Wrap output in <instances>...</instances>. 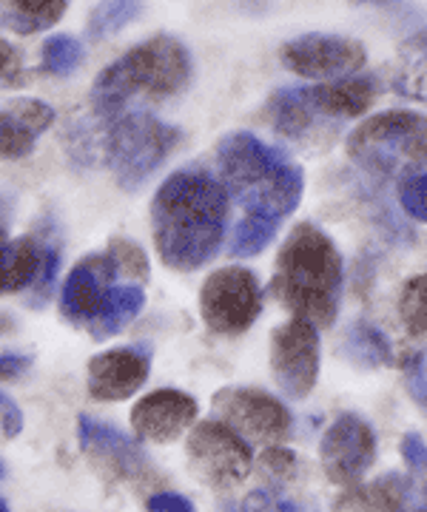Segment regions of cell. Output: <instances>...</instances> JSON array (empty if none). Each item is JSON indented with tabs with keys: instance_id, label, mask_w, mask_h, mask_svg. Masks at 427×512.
Returning a JSON list of instances; mask_svg holds the SVG:
<instances>
[{
	"instance_id": "obj_1",
	"label": "cell",
	"mask_w": 427,
	"mask_h": 512,
	"mask_svg": "<svg viewBox=\"0 0 427 512\" xmlns=\"http://www.w3.org/2000/svg\"><path fill=\"white\" fill-rule=\"evenodd\" d=\"M228 220V188L205 171L171 174L151 202L154 248L166 268L197 271L217 254Z\"/></svg>"
},
{
	"instance_id": "obj_2",
	"label": "cell",
	"mask_w": 427,
	"mask_h": 512,
	"mask_svg": "<svg viewBox=\"0 0 427 512\" xmlns=\"http://www.w3.org/2000/svg\"><path fill=\"white\" fill-rule=\"evenodd\" d=\"M271 293L294 316L331 328L342 293V256L334 239L311 222L297 225L279 248Z\"/></svg>"
},
{
	"instance_id": "obj_3",
	"label": "cell",
	"mask_w": 427,
	"mask_h": 512,
	"mask_svg": "<svg viewBox=\"0 0 427 512\" xmlns=\"http://www.w3.org/2000/svg\"><path fill=\"white\" fill-rule=\"evenodd\" d=\"M217 165L228 194L248 214L282 220L302 200V168L254 134H228L217 146Z\"/></svg>"
},
{
	"instance_id": "obj_4",
	"label": "cell",
	"mask_w": 427,
	"mask_h": 512,
	"mask_svg": "<svg viewBox=\"0 0 427 512\" xmlns=\"http://www.w3.org/2000/svg\"><path fill=\"white\" fill-rule=\"evenodd\" d=\"M188 74L191 60L186 46L177 37H151L94 77L92 109L100 117H109L123 109L134 94H177L188 83Z\"/></svg>"
},
{
	"instance_id": "obj_5",
	"label": "cell",
	"mask_w": 427,
	"mask_h": 512,
	"mask_svg": "<svg viewBox=\"0 0 427 512\" xmlns=\"http://www.w3.org/2000/svg\"><path fill=\"white\" fill-rule=\"evenodd\" d=\"M348 157L376 177H413L427 165V117L416 111L373 114L348 137Z\"/></svg>"
},
{
	"instance_id": "obj_6",
	"label": "cell",
	"mask_w": 427,
	"mask_h": 512,
	"mask_svg": "<svg viewBox=\"0 0 427 512\" xmlns=\"http://www.w3.org/2000/svg\"><path fill=\"white\" fill-rule=\"evenodd\" d=\"M180 143V131L163 120L134 111L120 117L106 137V160L123 188H137L151 177Z\"/></svg>"
},
{
	"instance_id": "obj_7",
	"label": "cell",
	"mask_w": 427,
	"mask_h": 512,
	"mask_svg": "<svg viewBox=\"0 0 427 512\" xmlns=\"http://www.w3.org/2000/svg\"><path fill=\"white\" fill-rule=\"evenodd\" d=\"M186 453L191 470L214 490H228L245 481L254 464L248 441L220 419L200 421L188 436Z\"/></svg>"
},
{
	"instance_id": "obj_8",
	"label": "cell",
	"mask_w": 427,
	"mask_h": 512,
	"mask_svg": "<svg viewBox=\"0 0 427 512\" xmlns=\"http://www.w3.org/2000/svg\"><path fill=\"white\" fill-rule=\"evenodd\" d=\"M260 311V282L248 268H220L203 282L200 316L211 333L237 336L254 325Z\"/></svg>"
},
{
	"instance_id": "obj_9",
	"label": "cell",
	"mask_w": 427,
	"mask_h": 512,
	"mask_svg": "<svg viewBox=\"0 0 427 512\" xmlns=\"http://www.w3.org/2000/svg\"><path fill=\"white\" fill-rule=\"evenodd\" d=\"M214 416L234 427L248 444H279L291 433V413L271 393L257 387H223L211 399Z\"/></svg>"
},
{
	"instance_id": "obj_10",
	"label": "cell",
	"mask_w": 427,
	"mask_h": 512,
	"mask_svg": "<svg viewBox=\"0 0 427 512\" xmlns=\"http://www.w3.org/2000/svg\"><path fill=\"white\" fill-rule=\"evenodd\" d=\"M271 373L288 399H305L319 376V336L311 319L294 316L271 333Z\"/></svg>"
},
{
	"instance_id": "obj_11",
	"label": "cell",
	"mask_w": 427,
	"mask_h": 512,
	"mask_svg": "<svg viewBox=\"0 0 427 512\" xmlns=\"http://www.w3.org/2000/svg\"><path fill=\"white\" fill-rule=\"evenodd\" d=\"M319 461L331 484L353 487L376 461V433L356 413H345L325 430L319 441Z\"/></svg>"
},
{
	"instance_id": "obj_12",
	"label": "cell",
	"mask_w": 427,
	"mask_h": 512,
	"mask_svg": "<svg viewBox=\"0 0 427 512\" xmlns=\"http://www.w3.org/2000/svg\"><path fill=\"white\" fill-rule=\"evenodd\" d=\"M285 69L311 80H339L365 66V46L339 35H302L279 49Z\"/></svg>"
},
{
	"instance_id": "obj_13",
	"label": "cell",
	"mask_w": 427,
	"mask_h": 512,
	"mask_svg": "<svg viewBox=\"0 0 427 512\" xmlns=\"http://www.w3.org/2000/svg\"><path fill=\"white\" fill-rule=\"evenodd\" d=\"M77 439H80V450L89 456V461L103 476L114 481H129V484L151 481V464L143 447L112 424L94 421L92 416H80Z\"/></svg>"
},
{
	"instance_id": "obj_14",
	"label": "cell",
	"mask_w": 427,
	"mask_h": 512,
	"mask_svg": "<svg viewBox=\"0 0 427 512\" xmlns=\"http://www.w3.org/2000/svg\"><path fill=\"white\" fill-rule=\"evenodd\" d=\"M151 373V353L146 345H129L97 353L89 362L86 387L94 402H123L134 396Z\"/></svg>"
},
{
	"instance_id": "obj_15",
	"label": "cell",
	"mask_w": 427,
	"mask_h": 512,
	"mask_svg": "<svg viewBox=\"0 0 427 512\" xmlns=\"http://www.w3.org/2000/svg\"><path fill=\"white\" fill-rule=\"evenodd\" d=\"M197 413H200V407H197L194 396L168 387V390H154L146 399L134 404L131 427L143 441L171 444L191 430Z\"/></svg>"
},
{
	"instance_id": "obj_16",
	"label": "cell",
	"mask_w": 427,
	"mask_h": 512,
	"mask_svg": "<svg viewBox=\"0 0 427 512\" xmlns=\"http://www.w3.org/2000/svg\"><path fill=\"white\" fill-rule=\"evenodd\" d=\"M114 276H117V265L109 251L86 256L83 262H77L75 271L69 274L63 291H60V313L72 325H89L103 308L106 296L112 293Z\"/></svg>"
},
{
	"instance_id": "obj_17",
	"label": "cell",
	"mask_w": 427,
	"mask_h": 512,
	"mask_svg": "<svg viewBox=\"0 0 427 512\" xmlns=\"http://www.w3.org/2000/svg\"><path fill=\"white\" fill-rule=\"evenodd\" d=\"M265 111L271 128L294 146H311L314 140H328V131L336 128V123L325 120L314 109L305 89H282L268 100Z\"/></svg>"
},
{
	"instance_id": "obj_18",
	"label": "cell",
	"mask_w": 427,
	"mask_h": 512,
	"mask_svg": "<svg viewBox=\"0 0 427 512\" xmlns=\"http://www.w3.org/2000/svg\"><path fill=\"white\" fill-rule=\"evenodd\" d=\"M0 148H3V157L6 160H20L26 157L35 140L46 128L55 123V109L32 100V97H23V100H12L6 109H3V120H0Z\"/></svg>"
},
{
	"instance_id": "obj_19",
	"label": "cell",
	"mask_w": 427,
	"mask_h": 512,
	"mask_svg": "<svg viewBox=\"0 0 427 512\" xmlns=\"http://www.w3.org/2000/svg\"><path fill=\"white\" fill-rule=\"evenodd\" d=\"M305 92H308V100L314 103V109L336 126L365 114L379 94L371 77H345V80H334L325 86H311Z\"/></svg>"
},
{
	"instance_id": "obj_20",
	"label": "cell",
	"mask_w": 427,
	"mask_h": 512,
	"mask_svg": "<svg viewBox=\"0 0 427 512\" xmlns=\"http://www.w3.org/2000/svg\"><path fill=\"white\" fill-rule=\"evenodd\" d=\"M413 498V478L388 473L373 484H353L336 498L334 512H405Z\"/></svg>"
},
{
	"instance_id": "obj_21",
	"label": "cell",
	"mask_w": 427,
	"mask_h": 512,
	"mask_svg": "<svg viewBox=\"0 0 427 512\" xmlns=\"http://www.w3.org/2000/svg\"><path fill=\"white\" fill-rule=\"evenodd\" d=\"M46 259V242L40 237H20L3 245V293H18L32 288Z\"/></svg>"
},
{
	"instance_id": "obj_22",
	"label": "cell",
	"mask_w": 427,
	"mask_h": 512,
	"mask_svg": "<svg viewBox=\"0 0 427 512\" xmlns=\"http://www.w3.org/2000/svg\"><path fill=\"white\" fill-rule=\"evenodd\" d=\"M393 89L396 94L427 106V26L402 43L393 72Z\"/></svg>"
},
{
	"instance_id": "obj_23",
	"label": "cell",
	"mask_w": 427,
	"mask_h": 512,
	"mask_svg": "<svg viewBox=\"0 0 427 512\" xmlns=\"http://www.w3.org/2000/svg\"><path fill=\"white\" fill-rule=\"evenodd\" d=\"M143 299H146V296H143V285H134V282H131V285H123V288H112V293L106 296L100 313L86 325L89 333H92V339L103 342V339L117 336V333L126 328L131 319L140 313Z\"/></svg>"
},
{
	"instance_id": "obj_24",
	"label": "cell",
	"mask_w": 427,
	"mask_h": 512,
	"mask_svg": "<svg viewBox=\"0 0 427 512\" xmlns=\"http://www.w3.org/2000/svg\"><path fill=\"white\" fill-rule=\"evenodd\" d=\"M345 359H351L353 365L362 367H385L393 365V348H390L388 336L371 322H356L348 330L345 342H342Z\"/></svg>"
},
{
	"instance_id": "obj_25",
	"label": "cell",
	"mask_w": 427,
	"mask_h": 512,
	"mask_svg": "<svg viewBox=\"0 0 427 512\" xmlns=\"http://www.w3.org/2000/svg\"><path fill=\"white\" fill-rule=\"evenodd\" d=\"M63 12H66V0H6L3 20L18 35H35L55 26L63 18Z\"/></svg>"
},
{
	"instance_id": "obj_26",
	"label": "cell",
	"mask_w": 427,
	"mask_h": 512,
	"mask_svg": "<svg viewBox=\"0 0 427 512\" xmlns=\"http://www.w3.org/2000/svg\"><path fill=\"white\" fill-rule=\"evenodd\" d=\"M143 0H103L94 6L89 15V37L103 40V37L117 35L123 26H129L131 20L140 15Z\"/></svg>"
},
{
	"instance_id": "obj_27",
	"label": "cell",
	"mask_w": 427,
	"mask_h": 512,
	"mask_svg": "<svg viewBox=\"0 0 427 512\" xmlns=\"http://www.w3.org/2000/svg\"><path fill=\"white\" fill-rule=\"evenodd\" d=\"M279 220L265 217V214H245V220L237 225L234 239H231V256H254L274 239Z\"/></svg>"
},
{
	"instance_id": "obj_28",
	"label": "cell",
	"mask_w": 427,
	"mask_h": 512,
	"mask_svg": "<svg viewBox=\"0 0 427 512\" xmlns=\"http://www.w3.org/2000/svg\"><path fill=\"white\" fill-rule=\"evenodd\" d=\"M38 237H46V259H43L38 279L29 288V296H26L29 308H43L52 299L57 285V271H60V248H57L55 242V228H38Z\"/></svg>"
},
{
	"instance_id": "obj_29",
	"label": "cell",
	"mask_w": 427,
	"mask_h": 512,
	"mask_svg": "<svg viewBox=\"0 0 427 512\" xmlns=\"http://www.w3.org/2000/svg\"><path fill=\"white\" fill-rule=\"evenodd\" d=\"M399 313L410 336L425 339L427 336V274L413 276L402 288L399 296Z\"/></svg>"
},
{
	"instance_id": "obj_30",
	"label": "cell",
	"mask_w": 427,
	"mask_h": 512,
	"mask_svg": "<svg viewBox=\"0 0 427 512\" xmlns=\"http://www.w3.org/2000/svg\"><path fill=\"white\" fill-rule=\"evenodd\" d=\"M83 63V46L77 43L75 37L57 35L49 37L43 43V52H40V69L46 74H57V77H66L72 74Z\"/></svg>"
},
{
	"instance_id": "obj_31",
	"label": "cell",
	"mask_w": 427,
	"mask_h": 512,
	"mask_svg": "<svg viewBox=\"0 0 427 512\" xmlns=\"http://www.w3.org/2000/svg\"><path fill=\"white\" fill-rule=\"evenodd\" d=\"M109 256L117 265V274H123L134 285H146L149 282V256L146 251L129 237L109 239Z\"/></svg>"
},
{
	"instance_id": "obj_32",
	"label": "cell",
	"mask_w": 427,
	"mask_h": 512,
	"mask_svg": "<svg viewBox=\"0 0 427 512\" xmlns=\"http://www.w3.org/2000/svg\"><path fill=\"white\" fill-rule=\"evenodd\" d=\"M297 467V456L291 450H279V447H268L260 458V473L271 481L268 487H277V490L288 478H294Z\"/></svg>"
},
{
	"instance_id": "obj_33",
	"label": "cell",
	"mask_w": 427,
	"mask_h": 512,
	"mask_svg": "<svg viewBox=\"0 0 427 512\" xmlns=\"http://www.w3.org/2000/svg\"><path fill=\"white\" fill-rule=\"evenodd\" d=\"M402 456H405V464L413 473V481L419 484V493H422V498H427V444L422 441V436L408 433L402 439Z\"/></svg>"
},
{
	"instance_id": "obj_34",
	"label": "cell",
	"mask_w": 427,
	"mask_h": 512,
	"mask_svg": "<svg viewBox=\"0 0 427 512\" xmlns=\"http://www.w3.org/2000/svg\"><path fill=\"white\" fill-rule=\"evenodd\" d=\"M405 370V384L413 402L419 404L427 413V359L425 353H410L408 359L402 362Z\"/></svg>"
},
{
	"instance_id": "obj_35",
	"label": "cell",
	"mask_w": 427,
	"mask_h": 512,
	"mask_svg": "<svg viewBox=\"0 0 427 512\" xmlns=\"http://www.w3.org/2000/svg\"><path fill=\"white\" fill-rule=\"evenodd\" d=\"M402 208L408 211L410 217L416 222H425L427 225V174H413L402 183Z\"/></svg>"
},
{
	"instance_id": "obj_36",
	"label": "cell",
	"mask_w": 427,
	"mask_h": 512,
	"mask_svg": "<svg viewBox=\"0 0 427 512\" xmlns=\"http://www.w3.org/2000/svg\"><path fill=\"white\" fill-rule=\"evenodd\" d=\"M0 52H3V86H20L23 83V60H20V52L9 43L3 40L0 43Z\"/></svg>"
},
{
	"instance_id": "obj_37",
	"label": "cell",
	"mask_w": 427,
	"mask_h": 512,
	"mask_svg": "<svg viewBox=\"0 0 427 512\" xmlns=\"http://www.w3.org/2000/svg\"><path fill=\"white\" fill-rule=\"evenodd\" d=\"M146 512H197L186 495L180 493H154L146 501Z\"/></svg>"
},
{
	"instance_id": "obj_38",
	"label": "cell",
	"mask_w": 427,
	"mask_h": 512,
	"mask_svg": "<svg viewBox=\"0 0 427 512\" xmlns=\"http://www.w3.org/2000/svg\"><path fill=\"white\" fill-rule=\"evenodd\" d=\"M0 404H3V436L6 439H15V436H20V430H23V413H20L18 402L9 393L0 396Z\"/></svg>"
},
{
	"instance_id": "obj_39",
	"label": "cell",
	"mask_w": 427,
	"mask_h": 512,
	"mask_svg": "<svg viewBox=\"0 0 427 512\" xmlns=\"http://www.w3.org/2000/svg\"><path fill=\"white\" fill-rule=\"evenodd\" d=\"M29 365H32V359H29V356L3 353V359H0V373H3V382H12V379L23 376V373L29 370Z\"/></svg>"
},
{
	"instance_id": "obj_40",
	"label": "cell",
	"mask_w": 427,
	"mask_h": 512,
	"mask_svg": "<svg viewBox=\"0 0 427 512\" xmlns=\"http://www.w3.org/2000/svg\"><path fill=\"white\" fill-rule=\"evenodd\" d=\"M268 512H302V510H299L294 501H285V498H279L277 504H274V507H271Z\"/></svg>"
},
{
	"instance_id": "obj_41",
	"label": "cell",
	"mask_w": 427,
	"mask_h": 512,
	"mask_svg": "<svg viewBox=\"0 0 427 512\" xmlns=\"http://www.w3.org/2000/svg\"><path fill=\"white\" fill-rule=\"evenodd\" d=\"M351 3H359V6H390L396 0H351Z\"/></svg>"
},
{
	"instance_id": "obj_42",
	"label": "cell",
	"mask_w": 427,
	"mask_h": 512,
	"mask_svg": "<svg viewBox=\"0 0 427 512\" xmlns=\"http://www.w3.org/2000/svg\"><path fill=\"white\" fill-rule=\"evenodd\" d=\"M0 512H9V501L6 498H0Z\"/></svg>"
},
{
	"instance_id": "obj_43",
	"label": "cell",
	"mask_w": 427,
	"mask_h": 512,
	"mask_svg": "<svg viewBox=\"0 0 427 512\" xmlns=\"http://www.w3.org/2000/svg\"><path fill=\"white\" fill-rule=\"evenodd\" d=\"M237 512H240V510H237Z\"/></svg>"
}]
</instances>
